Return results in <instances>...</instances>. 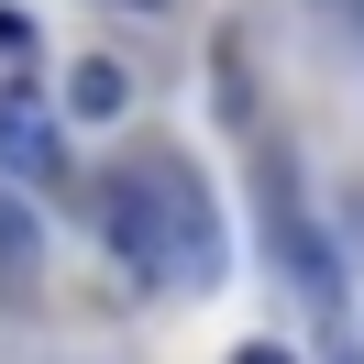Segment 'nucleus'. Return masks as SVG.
I'll list each match as a JSON object with an SVG mask.
<instances>
[{
  "label": "nucleus",
  "instance_id": "obj_6",
  "mask_svg": "<svg viewBox=\"0 0 364 364\" xmlns=\"http://www.w3.org/2000/svg\"><path fill=\"white\" fill-rule=\"evenodd\" d=\"M67 111L77 122H122V111H133V77H122L111 55H77V67H67Z\"/></svg>",
  "mask_w": 364,
  "mask_h": 364
},
{
  "label": "nucleus",
  "instance_id": "obj_2",
  "mask_svg": "<svg viewBox=\"0 0 364 364\" xmlns=\"http://www.w3.org/2000/svg\"><path fill=\"white\" fill-rule=\"evenodd\" d=\"M265 221H276V254H287V287L320 298V309H342V254H331L320 221H298V188L276 177V166H265Z\"/></svg>",
  "mask_w": 364,
  "mask_h": 364
},
{
  "label": "nucleus",
  "instance_id": "obj_8",
  "mask_svg": "<svg viewBox=\"0 0 364 364\" xmlns=\"http://www.w3.org/2000/svg\"><path fill=\"white\" fill-rule=\"evenodd\" d=\"M342 33H353V45H364V0H353V11H342Z\"/></svg>",
  "mask_w": 364,
  "mask_h": 364
},
{
  "label": "nucleus",
  "instance_id": "obj_7",
  "mask_svg": "<svg viewBox=\"0 0 364 364\" xmlns=\"http://www.w3.org/2000/svg\"><path fill=\"white\" fill-rule=\"evenodd\" d=\"M232 364H298V353H287V342H243Z\"/></svg>",
  "mask_w": 364,
  "mask_h": 364
},
{
  "label": "nucleus",
  "instance_id": "obj_5",
  "mask_svg": "<svg viewBox=\"0 0 364 364\" xmlns=\"http://www.w3.org/2000/svg\"><path fill=\"white\" fill-rule=\"evenodd\" d=\"M45 265V210L23 199V177H0V287H23Z\"/></svg>",
  "mask_w": 364,
  "mask_h": 364
},
{
  "label": "nucleus",
  "instance_id": "obj_4",
  "mask_svg": "<svg viewBox=\"0 0 364 364\" xmlns=\"http://www.w3.org/2000/svg\"><path fill=\"white\" fill-rule=\"evenodd\" d=\"M0 177H23V188L67 177V133H55V111H33L23 89H0Z\"/></svg>",
  "mask_w": 364,
  "mask_h": 364
},
{
  "label": "nucleus",
  "instance_id": "obj_3",
  "mask_svg": "<svg viewBox=\"0 0 364 364\" xmlns=\"http://www.w3.org/2000/svg\"><path fill=\"white\" fill-rule=\"evenodd\" d=\"M100 243L133 265V287H166V232H155V210H144V177H133V166L100 177Z\"/></svg>",
  "mask_w": 364,
  "mask_h": 364
},
{
  "label": "nucleus",
  "instance_id": "obj_1",
  "mask_svg": "<svg viewBox=\"0 0 364 364\" xmlns=\"http://www.w3.org/2000/svg\"><path fill=\"white\" fill-rule=\"evenodd\" d=\"M133 177H144V210H155V232H166V287H221L232 243H221V199H210V177L177 155V144H144Z\"/></svg>",
  "mask_w": 364,
  "mask_h": 364
}]
</instances>
